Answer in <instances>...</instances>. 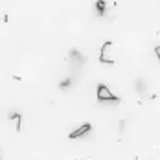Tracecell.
<instances>
[{
    "label": "cell",
    "mask_w": 160,
    "mask_h": 160,
    "mask_svg": "<svg viewBox=\"0 0 160 160\" xmlns=\"http://www.w3.org/2000/svg\"><path fill=\"white\" fill-rule=\"evenodd\" d=\"M98 99H101V101H118V98L111 92V88L107 85H101V83L98 85Z\"/></svg>",
    "instance_id": "cell-1"
},
{
    "label": "cell",
    "mask_w": 160,
    "mask_h": 160,
    "mask_svg": "<svg viewBox=\"0 0 160 160\" xmlns=\"http://www.w3.org/2000/svg\"><path fill=\"white\" fill-rule=\"evenodd\" d=\"M112 42L111 41H107L103 46H101V52H99V61L101 63H107V64H114V59H112L111 55H109V50H111Z\"/></svg>",
    "instance_id": "cell-2"
},
{
    "label": "cell",
    "mask_w": 160,
    "mask_h": 160,
    "mask_svg": "<svg viewBox=\"0 0 160 160\" xmlns=\"http://www.w3.org/2000/svg\"><path fill=\"white\" fill-rule=\"evenodd\" d=\"M88 131H90V125H88V123H87V125H81L76 132H70V138H79V136H83V134L88 132Z\"/></svg>",
    "instance_id": "cell-3"
},
{
    "label": "cell",
    "mask_w": 160,
    "mask_h": 160,
    "mask_svg": "<svg viewBox=\"0 0 160 160\" xmlns=\"http://www.w3.org/2000/svg\"><path fill=\"white\" fill-rule=\"evenodd\" d=\"M155 53L158 55V59H160V46H157V48H155Z\"/></svg>",
    "instance_id": "cell-4"
}]
</instances>
